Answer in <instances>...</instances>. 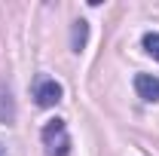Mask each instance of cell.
Here are the masks:
<instances>
[{
    "mask_svg": "<svg viewBox=\"0 0 159 156\" xmlns=\"http://www.w3.org/2000/svg\"><path fill=\"white\" fill-rule=\"evenodd\" d=\"M86 37H89V25L83 19L74 21V52H80V49L86 46Z\"/></svg>",
    "mask_w": 159,
    "mask_h": 156,
    "instance_id": "obj_4",
    "label": "cell"
},
{
    "mask_svg": "<svg viewBox=\"0 0 159 156\" xmlns=\"http://www.w3.org/2000/svg\"><path fill=\"white\" fill-rule=\"evenodd\" d=\"M40 138H43V147H46L49 156H67L70 153V135H67L64 119H49L43 126Z\"/></svg>",
    "mask_w": 159,
    "mask_h": 156,
    "instance_id": "obj_1",
    "label": "cell"
},
{
    "mask_svg": "<svg viewBox=\"0 0 159 156\" xmlns=\"http://www.w3.org/2000/svg\"><path fill=\"white\" fill-rule=\"evenodd\" d=\"M135 89H138V95L144 101H159V77H153V74H138Z\"/></svg>",
    "mask_w": 159,
    "mask_h": 156,
    "instance_id": "obj_3",
    "label": "cell"
},
{
    "mask_svg": "<svg viewBox=\"0 0 159 156\" xmlns=\"http://www.w3.org/2000/svg\"><path fill=\"white\" fill-rule=\"evenodd\" d=\"M61 95H64V89H61L58 80H52V77L40 80L37 89H34V98H37L40 107H55V104L61 101Z\"/></svg>",
    "mask_w": 159,
    "mask_h": 156,
    "instance_id": "obj_2",
    "label": "cell"
},
{
    "mask_svg": "<svg viewBox=\"0 0 159 156\" xmlns=\"http://www.w3.org/2000/svg\"><path fill=\"white\" fill-rule=\"evenodd\" d=\"M0 156H6V150H3V147H0Z\"/></svg>",
    "mask_w": 159,
    "mask_h": 156,
    "instance_id": "obj_6",
    "label": "cell"
},
{
    "mask_svg": "<svg viewBox=\"0 0 159 156\" xmlns=\"http://www.w3.org/2000/svg\"><path fill=\"white\" fill-rule=\"evenodd\" d=\"M144 49H147V55H153V58L159 61V34H144Z\"/></svg>",
    "mask_w": 159,
    "mask_h": 156,
    "instance_id": "obj_5",
    "label": "cell"
}]
</instances>
